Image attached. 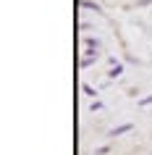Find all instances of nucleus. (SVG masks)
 Here are the masks:
<instances>
[{"mask_svg":"<svg viewBox=\"0 0 152 155\" xmlns=\"http://www.w3.org/2000/svg\"><path fill=\"white\" fill-rule=\"evenodd\" d=\"M84 42H87V48H89V50H97V48H100V42H97L95 37H87Z\"/></svg>","mask_w":152,"mask_h":155,"instance_id":"39448f33","label":"nucleus"},{"mask_svg":"<svg viewBox=\"0 0 152 155\" xmlns=\"http://www.w3.org/2000/svg\"><path fill=\"white\" fill-rule=\"evenodd\" d=\"M81 90H84V95H87V97H95V95H97V90H95V87H89V84H84Z\"/></svg>","mask_w":152,"mask_h":155,"instance_id":"423d86ee","label":"nucleus"},{"mask_svg":"<svg viewBox=\"0 0 152 155\" xmlns=\"http://www.w3.org/2000/svg\"><path fill=\"white\" fill-rule=\"evenodd\" d=\"M95 58H97V55H95V53H87V55L81 58V63H79V66H81V68H89V66L95 63Z\"/></svg>","mask_w":152,"mask_h":155,"instance_id":"7ed1b4c3","label":"nucleus"},{"mask_svg":"<svg viewBox=\"0 0 152 155\" xmlns=\"http://www.w3.org/2000/svg\"><path fill=\"white\" fill-rule=\"evenodd\" d=\"M134 129V124H121V126H115V129H110V137H123V134H128V131Z\"/></svg>","mask_w":152,"mask_h":155,"instance_id":"f257e3e1","label":"nucleus"},{"mask_svg":"<svg viewBox=\"0 0 152 155\" xmlns=\"http://www.w3.org/2000/svg\"><path fill=\"white\" fill-rule=\"evenodd\" d=\"M139 105H142V108L152 105V95H147V97H142V100H139Z\"/></svg>","mask_w":152,"mask_h":155,"instance_id":"0eeeda50","label":"nucleus"},{"mask_svg":"<svg viewBox=\"0 0 152 155\" xmlns=\"http://www.w3.org/2000/svg\"><path fill=\"white\" fill-rule=\"evenodd\" d=\"M110 153V145H105V147H97V155H108Z\"/></svg>","mask_w":152,"mask_h":155,"instance_id":"6e6552de","label":"nucleus"},{"mask_svg":"<svg viewBox=\"0 0 152 155\" xmlns=\"http://www.w3.org/2000/svg\"><path fill=\"white\" fill-rule=\"evenodd\" d=\"M139 5H152V0H139Z\"/></svg>","mask_w":152,"mask_h":155,"instance_id":"1a4fd4ad","label":"nucleus"},{"mask_svg":"<svg viewBox=\"0 0 152 155\" xmlns=\"http://www.w3.org/2000/svg\"><path fill=\"white\" fill-rule=\"evenodd\" d=\"M121 74H123V66H121V63H113V68H110V74H108V76H110V79H115V76H121Z\"/></svg>","mask_w":152,"mask_h":155,"instance_id":"20e7f679","label":"nucleus"},{"mask_svg":"<svg viewBox=\"0 0 152 155\" xmlns=\"http://www.w3.org/2000/svg\"><path fill=\"white\" fill-rule=\"evenodd\" d=\"M81 8H84V11H92V13H100V5L92 3V0H81Z\"/></svg>","mask_w":152,"mask_h":155,"instance_id":"f03ea898","label":"nucleus"}]
</instances>
